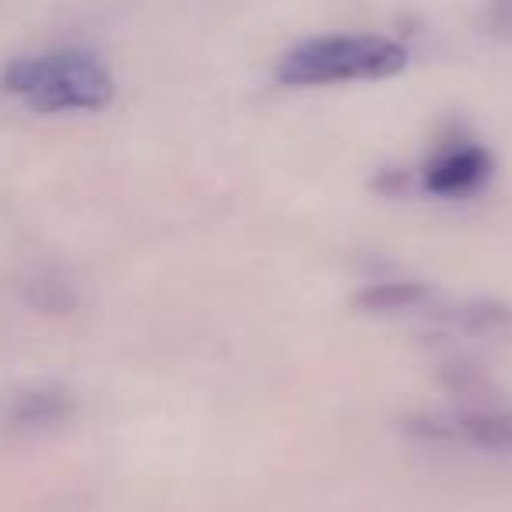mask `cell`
<instances>
[{
  "mask_svg": "<svg viewBox=\"0 0 512 512\" xmlns=\"http://www.w3.org/2000/svg\"><path fill=\"white\" fill-rule=\"evenodd\" d=\"M449 320H453L460 330H467V334L491 337V334H502V330L512 327V309L495 299H477V302L460 306Z\"/></svg>",
  "mask_w": 512,
  "mask_h": 512,
  "instance_id": "8",
  "label": "cell"
},
{
  "mask_svg": "<svg viewBox=\"0 0 512 512\" xmlns=\"http://www.w3.org/2000/svg\"><path fill=\"white\" fill-rule=\"evenodd\" d=\"M4 88L36 113H99L113 102V74L92 53L64 50L25 57L4 71Z\"/></svg>",
  "mask_w": 512,
  "mask_h": 512,
  "instance_id": "1",
  "label": "cell"
},
{
  "mask_svg": "<svg viewBox=\"0 0 512 512\" xmlns=\"http://www.w3.org/2000/svg\"><path fill=\"white\" fill-rule=\"evenodd\" d=\"M71 411H74L71 390H64V386H57V383H39L15 397V404H11V421L22 428H50V425H60L64 418H71Z\"/></svg>",
  "mask_w": 512,
  "mask_h": 512,
  "instance_id": "6",
  "label": "cell"
},
{
  "mask_svg": "<svg viewBox=\"0 0 512 512\" xmlns=\"http://www.w3.org/2000/svg\"><path fill=\"white\" fill-rule=\"evenodd\" d=\"M407 67V50L386 36H320L292 46L274 67L285 88L383 81Z\"/></svg>",
  "mask_w": 512,
  "mask_h": 512,
  "instance_id": "2",
  "label": "cell"
},
{
  "mask_svg": "<svg viewBox=\"0 0 512 512\" xmlns=\"http://www.w3.org/2000/svg\"><path fill=\"white\" fill-rule=\"evenodd\" d=\"M439 383L467 407H502V390L495 386V379L477 362H470V358H449V362H442Z\"/></svg>",
  "mask_w": 512,
  "mask_h": 512,
  "instance_id": "7",
  "label": "cell"
},
{
  "mask_svg": "<svg viewBox=\"0 0 512 512\" xmlns=\"http://www.w3.org/2000/svg\"><path fill=\"white\" fill-rule=\"evenodd\" d=\"M435 302L432 285L425 281H379L355 295V309L365 316H397V313H414Z\"/></svg>",
  "mask_w": 512,
  "mask_h": 512,
  "instance_id": "5",
  "label": "cell"
},
{
  "mask_svg": "<svg viewBox=\"0 0 512 512\" xmlns=\"http://www.w3.org/2000/svg\"><path fill=\"white\" fill-rule=\"evenodd\" d=\"M376 186L383 193H397V190H404V186H407V176H404V172H383Z\"/></svg>",
  "mask_w": 512,
  "mask_h": 512,
  "instance_id": "10",
  "label": "cell"
},
{
  "mask_svg": "<svg viewBox=\"0 0 512 512\" xmlns=\"http://www.w3.org/2000/svg\"><path fill=\"white\" fill-rule=\"evenodd\" d=\"M407 432L435 442H467L484 453H512V411L509 407H467L449 418H411Z\"/></svg>",
  "mask_w": 512,
  "mask_h": 512,
  "instance_id": "3",
  "label": "cell"
},
{
  "mask_svg": "<svg viewBox=\"0 0 512 512\" xmlns=\"http://www.w3.org/2000/svg\"><path fill=\"white\" fill-rule=\"evenodd\" d=\"M495 158L488 148L474 141H453L449 148L435 151V158H428L421 169V186L435 197H470L491 179Z\"/></svg>",
  "mask_w": 512,
  "mask_h": 512,
  "instance_id": "4",
  "label": "cell"
},
{
  "mask_svg": "<svg viewBox=\"0 0 512 512\" xmlns=\"http://www.w3.org/2000/svg\"><path fill=\"white\" fill-rule=\"evenodd\" d=\"M481 29L488 36L512 43V0H488L481 15Z\"/></svg>",
  "mask_w": 512,
  "mask_h": 512,
  "instance_id": "9",
  "label": "cell"
}]
</instances>
